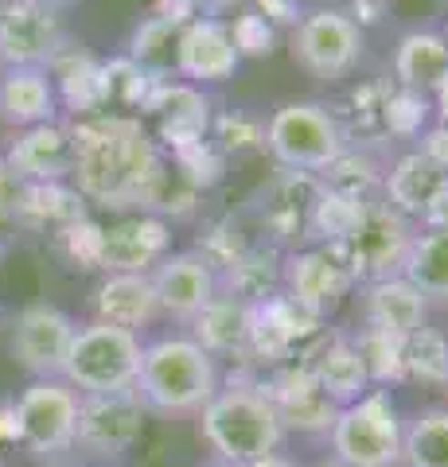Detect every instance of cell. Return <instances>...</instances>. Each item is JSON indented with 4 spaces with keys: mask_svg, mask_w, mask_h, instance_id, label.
I'll use <instances>...</instances> for the list:
<instances>
[{
    "mask_svg": "<svg viewBox=\"0 0 448 467\" xmlns=\"http://www.w3.org/2000/svg\"><path fill=\"white\" fill-rule=\"evenodd\" d=\"M0 265H5V242H0Z\"/></svg>",
    "mask_w": 448,
    "mask_h": 467,
    "instance_id": "obj_56",
    "label": "cell"
},
{
    "mask_svg": "<svg viewBox=\"0 0 448 467\" xmlns=\"http://www.w3.org/2000/svg\"><path fill=\"white\" fill-rule=\"evenodd\" d=\"M347 149L328 101L293 98L266 117V156L285 171L320 175Z\"/></svg>",
    "mask_w": 448,
    "mask_h": 467,
    "instance_id": "obj_7",
    "label": "cell"
},
{
    "mask_svg": "<svg viewBox=\"0 0 448 467\" xmlns=\"http://www.w3.org/2000/svg\"><path fill=\"white\" fill-rule=\"evenodd\" d=\"M144 417L137 393H90L78 405L75 448L90 460H121L144 436Z\"/></svg>",
    "mask_w": 448,
    "mask_h": 467,
    "instance_id": "obj_13",
    "label": "cell"
},
{
    "mask_svg": "<svg viewBox=\"0 0 448 467\" xmlns=\"http://www.w3.org/2000/svg\"><path fill=\"white\" fill-rule=\"evenodd\" d=\"M429 98H432V117H437L441 125H448V82L441 86V90H432Z\"/></svg>",
    "mask_w": 448,
    "mask_h": 467,
    "instance_id": "obj_50",
    "label": "cell"
},
{
    "mask_svg": "<svg viewBox=\"0 0 448 467\" xmlns=\"http://www.w3.org/2000/svg\"><path fill=\"white\" fill-rule=\"evenodd\" d=\"M203 5V16H214V0H199Z\"/></svg>",
    "mask_w": 448,
    "mask_h": 467,
    "instance_id": "obj_53",
    "label": "cell"
},
{
    "mask_svg": "<svg viewBox=\"0 0 448 467\" xmlns=\"http://www.w3.org/2000/svg\"><path fill=\"white\" fill-rule=\"evenodd\" d=\"M67 39L59 8L39 0H0V67H47Z\"/></svg>",
    "mask_w": 448,
    "mask_h": 467,
    "instance_id": "obj_14",
    "label": "cell"
},
{
    "mask_svg": "<svg viewBox=\"0 0 448 467\" xmlns=\"http://www.w3.org/2000/svg\"><path fill=\"white\" fill-rule=\"evenodd\" d=\"M12 444V436H8V409H0V448Z\"/></svg>",
    "mask_w": 448,
    "mask_h": 467,
    "instance_id": "obj_51",
    "label": "cell"
},
{
    "mask_svg": "<svg viewBox=\"0 0 448 467\" xmlns=\"http://www.w3.org/2000/svg\"><path fill=\"white\" fill-rule=\"evenodd\" d=\"M164 75H152V70H144L141 63H133L125 51L106 58V90H109V109L118 113H133L141 117L144 106H149V98L156 90V82Z\"/></svg>",
    "mask_w": 448,
    "mask_h": 467,
    "instance_id": "obj_37",
    "label": "cell"
},
{
    "mask_svg": "<svg viewBox=\"0 0 448 467\" xmlns=\"http://www.w3.org/2000/svg\"><path fill=\"white\" fill-rule=\"evenodd\" d=\"M0 156H5V164L16 171L24 183L70 180V168H75V149H70L67 121L20 129V133H12L8 149Z\"/></svg>",
    "mask_w": 448,
    "mask_h": 467,
    "instance_id": "obj_22",
    "label": "cell"
},
{
    "mask_svg": "<svg viewBox=\"0 0 448 467\" xmlns=\"http://www.w3.org/2000/svg\"><path fill=\"white\" fill-rule=\"evenodd\" d=\"M0 327H5V312H0Z\"/></svg>",
    "mask_w": 448,
    "mask_h": 467,
    "instance_id": "obj_58",
    "label": "cell"
},
{
    "mask_svg": "<svg viewBox=\"0 0 448 467\" xmlns=\"http://www.w3.org/2000/svg\"><path fill=\"white\" fill-rule=\"evenodd\" d=\"M394 152H379V149H359V144H347V149L331 160L320 171V183L331 187L355 202H370L382 195V175Z\"/></svg>",
    "mask_w": 448,
    "mask_h": 467,
    "instance_id": "obj_33",
    "label": "cell"
},
{
    "mask_svg": "<svg viewBox=\"0 0 448 467\" xmlns=\"http://www.w3.org/2000/svg\"><path fill=\"white\" fill-rule=\"evenodd\" d=\"M401 378H406V386L448 389V331L425 324L413 335H406V347H401Z\"/></svg>",
    "mask_w": 448,
    "mask_h": 467,
    "instance_id": "obj_35",
    "label": "cell"
},
{
    "mask_svg": "<svg viewBox=\"0 0 448 467\" xmlns=\"http://www.w3.org/2000/svg\"><path fill=\"white\" fill-rule=\"evenodd\" d=\"M226 27H230V39H234V51L242 55V63L245 58H269L273 51H277L281 32L250 5L234 8V16L226 20Z\"/></svg>",
    "mask_w": 448,
    "mask_h": 467,
    "instance_id": "obj_43",
    "label": "cell"
},
{
    "mask_svg": "<svg viewBox=\"0 0 448 467\" xmlns=\"http://www.w3.org/2000/svg\"><path fill=\"white\" fill-rule=\"evenodd\" d=\"M223 362L207 355L187 331L152 335L141 347V370H137V401L144 413L156 417H195L214 389L223 386Z\"/></svg>",
    "mask_w": 448,
    "mask_h": 467,
    "instance_id": "obj_2",
    "label": "cell"
},
{
    "mask_svg": "<svg viewBox=\"0 0 448 467\" xmlns=\"http://www.w3.org/2000/svg\"><path fill=\"white\" fill-rule=\"evenodd\" d=\"M355 288L359 285L351 269L343 265V257L331 245H300V250H288L281 261V292L320 324L339 312V304Z\"/></svg>",
    "mask_w": 448,
    "mask_h": 467,
    "instance_id": "obj_10",
    "label": "cell"
},
{
    "mask_svg": "<svg viewBox=\"0 0 448 467\" xmlns=\"http://www.w3.org/2000/svg\"><path fill=\"white\" fill-rule=\"evenodd\" d=\"M242 467H300L288 451H269V456H262V460H250V463H242Z\"/></svg>",
    "mask_w": 448,
    "mask_h": 467,
    "instance_id": "obj_49",
    "label": "cell"
},
{
    "mask_svg": "<svg viewBox=\"0 0 448 467\" xmlns=\"http://www.w3.org/2000/svg\"><path fill=\"white\" fill-rule=\"evenodd\" d=\"M417 226H422V230L448 234V180L437 187V195L429 199V207L422 211V218H417Z\"/></svg>",
    "mask_w": 448,
    "mask_h": 467,
    "instance_id": "obj_48",
    "label": "cell"
},
{
    "mask_svg": "<svg viewBox=\"0 0 448 467\" xmlns=\"http://www.w3.org/2000/svg\"><path fill=\"white\" fill-rule=\"evenodd\" d=\"M90 308L98 324H113L137 335L152 327L156 319H164L149 273H102V281L90 296Z\"/></svg>",
    "mask_w": 448,
    "mask_h": 467,
    "instance_id": "obj_25",
    "label": "cell"
},
{
    "mask_svg": "<svg viewBox=\"0 0 448 467\" xmlns=\"http://www.w3.org/2000/svg\"><path fill=\"white\" fill-rule=\"evenodd\" d=\"M172 254V223L149 211L118 214L102 223V273H152L156 261Z\"/></svg>",
    "mask_w": 448,
    "mask_h": 467,
    "instance_id": "obj_18",
    "label": "cell"
},
{
    "mask_svg": "<svg viewBox=\"0 0 448 467\" xmlns=\"http://www.w3.org/2000/svg\"><path fill=\"white\" fill-rule=\"evenodd\" d=\"M401 436H406V413L394 389L370 386L363 398L339 405L328 429L331 460L347 467H401Z\"/></svg>",
    "mask_w": 448,
    "mask_h": 467,
    "instance_id": "obj_4",
    "label": "cell"
},
{
    "mask_svg": "<svg viewBox=\"0 0 448 467\" xmlns=\"http://www.w3.org/2000/svg\"><path fill=\"white\" fill-rule=\"evenodd\" d=\"M86 214H90V202L78 195V187L70 180L24 183V195H20V207H16V223H12V226L59 238L67 226L82 223Z\"/></svg>",
    "mask_w": 448,
    "mask_h": 467,
    "instance_id": "obj_30",
    "label": "cell"
},
{
    "mask_svg": "<svg viewBox=\"0 0 448 467\" xmlns=\"http://www.w3.org/2000/svg\"><path fill=\"white\" fill-rule=\"evenodd\" d=\"M144 117L152 121L149 133L156 137V144H161L164 152H172V149H183V144H192V140H207L211 117H214V98L203 90V86H192L176 75H164L156 82L141 121Z\"/></svg>",
    "mask_w": 448,
    "mask_h": 467,
    "instance_id": "obj_15",
    "label": "cell"
},
{
    "mask_svg": "<svg viewBox=\"0 0 448 467\" xmlns=\"http://www.w3.org/2000/svg\"><path fill=\"white\" fill-rule=\"evenodd\" d=\"M347 16H351L359 27H379L386 20V12H390V0H347V5H339Z\"/></svg>",
    "mask_w": 448,
    "mask_h": 467,
    "instance_id": "obj_47",
    "label": "cell"
},
{
    "mask_svg": "<svg viewBox=\"0 0 448 467\" xmlns=\"http://www.w3.org/2000/svg\"><path fill=\"white\" fill-rule=\"evenodd\" d=\"M176 24L161 20L156 12L149 16H141L133 36H129V58L141 63L144 70H152V75H172V47H176Z\"/></svg>",
    "mask_w": 448,
    "mask_h": 467,
    "instance_id": "obj_41",
    "label": "cell"
},
{
    "mask_svg": "<svg viewBox=\"0 0 448 467\" xmlns=\"http://www.w3.org/2000/svg\"><path fill=\"white\" fill-rule=\"evenodd\" d=\"M51 467H90V463H70V460H59V463H51Z\"/></svg>",
    "mask_w": 448,
    "mask_h": 467,
    "instance_id": "obj_54",
    "label": "cell"
},
{
    "mask_svg": "<svg viewBox=\"0 0 448 467\" xmlns=\"http://www.w3.org/2000/svg\"><path fill=\"white\" fill-rule=\"evenodd\" d=\"M429 324V304L406 276H382V281L359 285V327L390 331V335H413Z\"/></svg>",
    "mask_w": 448,
    "mask_h": 467,
    "instance_id": "obj_23",
    "label": "cell"
},
{
    "mask_svg": "<svg viewBox=\"0 0 448 467\" xmlns=\"http://www.w3.org/2000/svg\"><path fill=\"white\" fill-rule=\"evenodd\" d=\"M305 367L312 370L316 386L324 389V398L336 401V405L363 398L370 389L367 362L359 355L351 331H324V339L305 355Z\"/></svg>",
    "mask_w": 448,
    "mask_h": 467,
    "instance_id": "obj_26",
    "label": "cell"
},
{
    "mask_svg": "<svg viewBox=\"0 0 448 467\" xmlns=\"http://www.w3.org/2000/svg\"><path fill=\"white\" fill-rule=\"evenodd\" d=\"M288 55L320 86H343L367 58V32L339 5H316L288 32Z\"/></svg>",
    "mask_w": 448,
    "mask_h": 467,
    "instance_id": "obj_6",
    "label": "cell"
},
{
    "mask_svg": "<svg viewBox=\"0 0 448 467\" xmlns=\"http://www.w3.org/2000/svg\"><path fill=\"white\" fill-rule=\"evenodd\" d=\"M250 8L262 12V16L277 27V32H293V27L300 24V16L308 12L305 0H254Z\"/></svg>",
    "mask_w": 448,
    "mask_h": 467,
    "instance_id": "obj_45",
    "label": "cell"
},
{
    "mask_svg": "<svg viewBox=\"0 0 448 467\" xmlns=\"http://www.w3.org/2000/svg\"><path fill=\"white\" fill-rule=\"evenodd\" d=\"M281 261L285 250L269 245L266 238H254L234 265L219 273V292H230L245 304H262L273 292H281Z\"/></svg>",
    "mask_w": 448,
    "mask_h": 467,
    "instance_id": "obj_31",
    "label": "cell"
},
{
    "mask_svg": "<svg viewBox=\"0 0 448 467\" xmlns=\"http://www.w3.org/2000/svg\"><path fill=\"white\" fill-rule=\"evenodd\" d=\"M0 121L12 133L32 125L63 121L51 75L43 67H5L0 70Z\"/></svg>",
    "mask_w": 448,
    "mask_h": 467,
    "instance_id": "obj_27",
    "label": "cell"
},
{
    "mask_svg": "<svg viewBox=\"0 0 448 467\" xmlns=\"http://www.w3.org/2000/svg\"><path fill=\"white\" fill-rule=\"evenodd\" d=\"M257 386L266 389V398L277 409L285 432H305V436H328L331 420H336L339 405L324 398V389L316 386L312 370L305 358L281 362L266 374H257Z\"/></svg>",
    "mask_w": 448,
    "mask_h": 467,
    "instance_id": "obj_17",
    "label": "cell"
},
{
    "mask_svg": "<svg viewBox=\"0 0 448 467\" xmlns=\"http://www.w3.org/2000/svg\"><path fill=\"white\" fill-rule=\"evenodd\" d=\"M250 331H254V304L230 296V292H219V296L187 324V335L219 362L242 358L245 347H250Z\"/></svg>",
    "mask_w": 448,
    "mask_h": 467,
    "instance_id": "obj_29",
    "label": "cell"
},
{
    "mask_svg": "<svg viewBox=\"0 0 448 467\" xmlns=\"http://www.w3.org/2000/svg\"><path fill=\"white\" fill-rule=\"evenodd\" d=\"M75 316H67L55 304H24L12 319L8 331V350L12 362L27 374V378H59L63 362L70 355V343H75Z\"/></svg>",
    "mask_w": 448,
    "mask_h": 467,
    "instance_id": "obj_12",
    "label": "cell"
},
{
    "mask_svg": "<svg viewBox=\"0 0 448 467\" xmlns=\"http://www.w3.org/2000/svg\"><path fill=\"white\" fill-rule=\"evenodd\" d=\"M390 78L406 90L432 94L448 82V36L441 24H417L401 32L390 55Z\"/></svg>",
    "mask_w": 448,
    "mask_h": 467,
    "instance_id": "obj_24",
    "label": "cell"
},
{
    "mask_svg": "<svg viewBox=\"0 0 448 467\" xmlns=\"http://www.w3.org/2000/svg\"><path fill=\"white\" fill-rule=\"evenodd\" d=\"M168 164H172V171H176L187 187H195L199 195H207L211 187H219L226 180L230 160L219 149H214L211 137H207V140L183 144V149H172L168 152Z\"/></svg>",
    "mask_w": 448,
    "mask_h": 467,
    "instance_id": "obj_40",
    "label": "cell"
},
{
    "mask_svg": "<svg viewBox=\"0 0 448 467\" xmlns=\"http://www.w3.org/2000/svg\"><path fill=\"white\" fill-rule=\"evenodd\" d=\"M413 230H417V223L401 218L398 211H390L382 199H370L363 207V214H359L355 230L347 234L339 245H331V250H336L343 257V265L351 269L355 285L382 281V276L401 273V261H406Z\"/></svg>",
    "mask_w": 448,
    "mask_h": 467,
    "instance_id": "obj_9",
    "label": "cell"
},
{
    "mask_svg": "<svg viewBox=\"0 0 448 467\" xmlns=\"http://www.w3.org/2000/svg\"><path fill=\"white\" fill-rule=\"evenodd\" d=\"M0 70H5V67H0Z\"/></svg>",
    "mask_w": 448,
    "mask_h": 467,
    "instance_id": "obj_59",
    "label": "cell"
},
{
    "mask_svg": "<svg viewBox=\"0 0 448 467\" xmlns=\"http://www.w3.org/2000/svg\"><path fill=\"white\" fill-rule=\"evenodd\" d=\"M254 238L242 230V223L234 214H219V218H211V223L199 230V245H195V254H203L207 257V265L214 273H223L226 265H234V261L245 254V245H250Z\"/></svg>",
    "mask_w": 448,
    "mask_h": 467,
    "instance_id": "obj_42",
    "label": "cell"
},
{
    "mask_svg": "<svg viewBox=\"0 0 448 467\" xmlns=\"http://www.w3.org/2000/svg\"><path fill=\"white\" fill-rule=\"evenodd\" d=\"M448 180V175L432 164L429 156H422L417 149H398L390 156L386 175H382V202L390 211H398L401 218L417 223L422 211L429 207V199L437 195V187Z\"/></svg>",
    "mask_w": 448,
    "mask_h": 467,
    "instance_id": "obj_28",
    "label": "cell"
},
{
    "mask_svg": "<svg viewBox=\"0 0 448 467\" xmlns=\"http://www.w3.org/2000/svg\"><path fill=\"white\" fill-rule=\"evenodd\" d=\"M51 75L55 98L67 121L75 117H94L109 109V90H106V58L94 55L82 39H67L51 63L43 67Z\"/></svg>",
    "mask_w": 448,
    "mask_h": 467,
    "instance_id": "obj_20",
    "label": "cell"
},
{
    "mask_svg": "<svg viewBox=\"0 0 448 467\" xmlns=\"http://www.w3.org/2000/svg\"><path fill=\"white\" fill-rule=\"evenodd\" d=\"M67 129L75 149L70 183L90 207L113 214L161 211L172 183V164L141 117L106 109L94 117H75Z\"/></svg>",
    "mask_w": 448,
    "mask_h": 467,
    "instance_id": "obj_1",
    "label": "cell"
},
{
    "mask_svg": "<svg viewBox=\"0 0 448 467\" xmlns=\"http://www.w3.org/2000/svg\"><path fill=\"white\" fill-rule=\"evenodd\" d=\"M20 195H24V180L5 164V156H0V223H8V226L16 223Z\"/></svg>",
    "mask_w": 448,
    "mask_h": 467,
    "instance_id": "obj_46",
    "label": "cell"
},
{
    "mask_svg": "<svg viewBox=\"0 0 448 467\" xmlns=\"http://www.w3.org/2000/svg\"><path fill=\"white\" fill-rule=\"evenodd\" d=\"M390 75L382 78H359L343 86L339 98L328 101L331 117H336L339 133L347 144L359 149H379V152H398L386 137V94H390Z\"/></svg>",
    "mask_w": 448,
    "mask_h": 467,
    "instance_id": "obj_21",
    "label": "cell"
},
{
    "mask_svg": "<svg viewBox=\"0 0 448 467\" xmlns=\"http://www.w3.org/2000/svg\"><path fill=\"white\" fill-rule=\"evenodd\" d=\"M211 467H234V463H219V460H214V463H211Z\"/></svg>",
    "mask_w": 448,
    "mask_h": 467,
    "instance_id": "obj_57",
    "label": "cell"
},
{
    "mask_svg": "<svg viewBox=\"0 0 448 467\" xmlns=\"http://www.w3.org/2000/svg\"><path fill=\"white\" fill-rule=\"evenodd\" d=\"M316 195H320V175L277 168V175L266 180L250 199V214L257 218L262 238L285 254L308 245V214Z\"/></svg>",
    "mask_w": 448,
    "mask_h": 467,
    "instance_id": "obj_11",
    "label": "cell"
},
{
    "mask_svg": "<svg viewBox=\"0 0 448 467\" xmlns=\"http://www.w3.org/2000/svg\"><path fill=\"white\" fill-rule=\"evenodd\" d=\"M82 393L63 378H32L8 409V436L36 460H63L75 451Z\"/></svg>",
    "mask_w": 448,
    "mask_h": 467,
    "instance_id": "obj_5",
    "label": "cell"
},
{
    "mask_svg": "<svg viewBox=\"0 0 448 467\" xmlns=\"http://www.w3.org/2000/svg\"><path fill=\"white\" fill-rule=\"evenodd\" d=\"M55 245H59L78 269H98V257H102V223H98L94 214H86L82 223L67 226L59 238H55Z\"/></svg>",
    "mask_w": 448,
    "mask_h": 467,
    "instance_id": "obj_44",
    "label": "cell"
},
{
    "mask_svg": "<svg viewBox=\"0 0 448 467\" xmlns=\"http://www.w3.org/2000/svg\"><path fill=\"white\" fill-rule=\"evenodd\" d=\"M351 339H355L359 355H363V362H367L370 386H382V389L406 386V378H401V347H406V339H401V335L374 331V327H355Z\"/></svg>",
    "mask_w": 448,
    "mask_h": 467,
    "instance_id": "obj_39",
    "label": "cell"
},
{
    "mask_svg": "<svg viewBox=\"0 0 448 467\" xmlns=\"http://www.w3.org/2000/svg\"><path fill=\"white\" fill-rule=\"evenodd\" d=\"M242 55L234 51L230 27L223 16H195L176 32L172 47V75L192 86H223L238 75Z\"/></svg>",
    "mask_w": 448,
    "mask_h": 467,
    "instance_id": "obj_16",
    "label": "cell"
},
{
    "mask_svg": "<svg viewBox=\"0 0 448 467\" xmlns=\"http://www.w3.org/2000/svg\"><path fill=\"white\" fill-rule=\"evenodd\" d=\"M316 467H347V463H339V460H328V463H316Z\"/></svg>",
    "mask_w": 448,
    "mask_h": 467,
    "instance_id": "obj_55",
    "label": "cell"
},
{
    "mask_svg": "<svg viewBox=\"0 0 448 467\" xmlns=\"http://www.w3.org/2000/svg\"><path fill=\"white\" fill-rule=\"evenodd\" d=\"M195 417H199V441L211 448V456L234 467L262 460L269 451H281L288 436L277 409H273L254 374L223 378L214 398Z\"/></svg>",
    "mask_w": 448,
    "mask_h": 467,
    "instance_id": "obj_3",
    "label": "cell"
},
{
    "mask_svg": "<svg viewBox=\"0 0 448 467\" xmlns=\"http://www.w3.org/2000/svg\"><path fill=\"white\" fill-rule=\"evenodd\" d=\"M401 276L422 292L429 308H448V234L417 226L401 261Z\"/></svg>",
    "mask_w": 448,
    "mask_h": 467,
    "instance_id": "obj_32",
    "label": "cell"
},
{
    "mask_svg": "<svg viewBox=\"0 0 448 467\" xmlns=\"http://www.w3.org/2000/svg\"><path fill=\"white\" fill-rule=\"evenodd\" d=\"M149 276L156 288L161 316L176 319V324H192V319L219 296V273L195 250H172L168 257L156 261V269Z\"/></svg>",
    "mask_w": 448,
    "mask_h": 467,
    "instance_id": "obj_19",
    "label": "cell"
},
{
    "mask_svg": "<svg viewBox=\"0 0 448 467\" xmlns=\"http://www.w3.org/2000/svg\"><path fill=\"white\" fill-rule=\"evenodd\" d=\"M141 347L144 339L137 331L90 319L75 331V343H70L59 378L70 389H78L82 398H90V393H133L141 370Z\"/></svg>",
    "mask_w": 448,
    "mask_h": 467,
    "instance_id": "obj_8",
    "label": "cell"
},
{
    "mask_svg": "<svg viewBox=\"0 0 448 467\" xmlns=\"http://www.w3.org/2000/svg\"><path fill=\"white\" fill-rule=\"evenodd\" d=\"M39 5H47V8H59V12H63V8H70V5H75V0H39Z\"/></svg>",
    "mask_w": 448,
    "mask_h": 467,
    "instance_id": "obj_52",
    "label": "cell"
},
{
    "mask_svg": "<svg viewBox=\"0 0 448 467\" xmlns=\"http://www.w3.org/2000/svg\"><path fill=\"white\" fill-rule=\"evenodd\" d=\"M401 467H448V405H422L406 417Z\"/></svg>",
    "mask_w": 448,
    "mask_h": 467,
    "instance_id": "obj_34",
    "label": "cell"
},
{
    "mask_svg": "<svg viewBox=\"0 0 448 467\" xmlns=\"http://www.w3.org/2000/svg\"><path fill=\"white\" fill-rule=\"evenodd\" d=\"M394 82V78H390ZM437 121L432 117V98L422 94V90H406V86H390L386 94V137L390 144H417V137L425 133V129Z\"/></svg>",
    "mask_w": 448,
    "mask_h": 467,
    "instance_id": "obj_38",
    "label": "cell"
},
{
    "mask_svg": "<svg viewBox=\"0 0 448 467\" xmlns=\"http://www.w3.org/2000/svg\"><path fill=\"white\" fill-rule=\"evenodd\" d=\"M207 137L226 160L266 156V113H257L250 106H223V109L214 106Z\"/></svg>",
    "mask_w": 448,
    "mask_h": 467,
    "instance_id": "obj_36",
    "label": "cell"
}]
</instances>
